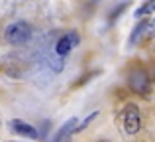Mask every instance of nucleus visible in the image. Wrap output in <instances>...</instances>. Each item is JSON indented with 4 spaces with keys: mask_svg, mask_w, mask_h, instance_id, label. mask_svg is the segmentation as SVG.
Wrapping results in <instances>:
<instances>
[{
    "mask_svg": "<svg viewBox=\"0 0 155 142\" xmlns=\"http://www.w3.org/2000/svg\"><path fill=\"white\" fill-rule=\"evenodd\" d=\"M31 36H34V28L26 20H14L4 30V40L10 46H24L31 40Z\"/></svg>",
    "mask_w": 155,
    "mask_h": 142,
    "instance_id": "obj_1",
    "label": "nucleus"
},
{
    "mask_svg": "<svg viewBox=\"0 0 155 142\" xmlns=\"http://www.w3.org/2000/svg\"><path fill=\"white\" fill-rule=\"evenodd\" d=\"M122 124H124L126 134H137L141 130V115H140L137 105L130 103L124 107V111H122Z\"/></svg>",
    "mask_w": 155,
    "mask_h": 142,
    "instance_id": "obj_2",
    "label": "nucleus"
},
{
    "mask_svg": "<svg viewBox=\"0 0 155 142\" xmlns=\"http://www.w3.org/2000/svg\"><path fill=\"white\" fill-rule=\"evenodd\" d=\"M128 85L136 95L147 97L149 93H151V79H149V75L143 69H134L128 75Z\"/></svg>",
    "mask_w": 155,
    "mask_h": 142,
    "instance_id": "obj_3",
    "label": "nucleus"
},
{
    "mask_svg": "<svg viewBox=\"0 0 155 142\" xmlns=\"http://www.w3.org/2000/svg\"><path fill=\"white\" fill-rule=\"evenodd\" d=\"M79 43H81L79 32H67L65 36H61V38L57 40V43H55V54L59 55V57H65V55H69L77 46H79Z\"/></svg>",
    "mask_w": 155,
    "mask_h": 142,
    "instance_id": "obj_4",
    "label": "nucleus"
},
{
    "mask_svg": "<svg viewBox=\"0 0 155 142\" xmlns=\"http://www.w3.org/2000/svg\"><path fill=\"white\" fill-rule=\"evenodd\" d=\"M10 130L16 132L18 136H24V138H30V140H35L39 138V132L34 124L26 123V120H20V119H14L10 120Z\"/></svg>",
    "mask_w": 155,
    "mask_h": 142,
    "instance_id": "obj_5",
    "label": "nucleus"
},
{
    "mask_svg": "<svg viewBox=\"0 0 155 142\" xmlns=\"http://www.w3.org/2000/svg\"><path fill=\"white\" fill-rule=\"evenodd\" d=\"M75 126H77V119H69L67 123H65L63 126L57 130V134L51 138V142H63L65 138H69V134H73V132H75Z\"/></svg>",
    "mask_w": 155,
    "mask_h": 142,
    "instance_id": "obj_6",
    "label": "nucleus"
},
{
    "mask_svg": "<svg viewBox=\"0 0 155 142\" xmlns=\"http://www.w3.org/2000/svg\"><path fill=\"white\" fill-rule=\"evenodd\" d=\"M147 26H149V20H141V22L137 24L136 28H134L132 36H130V40H128V43H130V46L137 43V42H140V40L145 36V34H147Z\"/></svg>",
    "mask_w": 155,
    "mask_h": 142,
    "instance_id": "obj_7",
    "label": "nucleus"
},
{
    "mask_svg": "<svg viewBox=\"0 0 155 142\" xmlns=\"http://www.w3.org/2000/svg\"><path fill=\"white\" fill-rule=\"evenodd\" d=\"M153 12H155V0H147V2H143L137 8L134 16H136L137 20H141V18H145V16H151Z\"/></svg>",
    "mask_w": 155,
    "mask_h": 142,
    "instance_id": "obj_8",
    "label": "nucleus"
},
{
    "mask_svg": "<svg viewBox=\"0 0 155 142\" xmlns=\"http://www.w3.org/2000/svg\"><path fill=\"white\" fill-rule=\"evenodd\" d=\"M128 4H130V0H126V2H122V4H118V6L116 8H114V10L112 12H110V22H116V20H118V16H120L122 14V12H124L126 10V8H128Z\"/></svg>",
    "mask_w": 155,
    "mask_h": 142,
    "instance_id": "obj_9",
    "label": "nucleus"
},
{
    "mask_svg": "<svg viewBox=\"0 0 155 142\" xmlns=\"http://www.w3.org/2000/svg\"><path fill=\"white\" fill-rule=\"evenodd\" d=\"M96 116H98V111H94V113H91V115H88V116H87V119H84V120H83V123H81V124H79V126H75V132H81V130H84V128H87V126H88V124H91V123H92V120H94V119H96Z\"/></svg>",
    "mask_w": 155,
    "mask_h": 142,
    "instance_id": "obj_10",
    "label": "nucleus"
},
{
    "mask_svg": "<svg viewBox=\"0 0 155 142\" xmlns=\"http://www.w3.org/2000/svg\"><path fill=\"white\" fill-rule=\"evenodd\" d=\"M153 32H155V18H153V20H149V26H147V34H145V36H151Z\"/></svg>",
    "mask_w": 155,
    "mask_h": 142,
    "instance_id": "obj_11",
    "label": "nucleus"
},
{
    "mask_svg": "<svg viewBox=\"0 0 155 142\" xmlns=\"http://www.w3.org/2000/svg\"><path fill=\"white\" fill-rule=\"evenodd\" d=\"M98 142H110V140H98Z\"/></svg>",
    "mask_w": 155,
    "mask_h": 142,
    "instance_id": "obj_12",
    "label": "nucleus"
}]
</instances>
